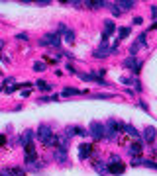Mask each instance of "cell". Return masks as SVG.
<instances>
[{
    "instance_id": "obj_1",
    "label": "cell",
    "mask_w": 157,
    "mask_h": 176,
    "mask_svg": "<svg viewBox=\"0 0 157 176\" xmlns=\"http://www.w3.org/2000/svg\"><path fill=\"white\" fill-rule=\"evenodd\" d=\"M39 45H47V47H59L61 45V37H59V33H49V35H43L39 39Z\"/></svg>"
},
{
    "instance_id": "obj_2",
    "label": "cell",
    "mask_w": 157,
    "mask_h": 176,
    "mask_svg": "<svg viewBox=\"0 0 157 176\" xmlns=\"http://www.w3.org/2000/svg\"><path fill=\"white\" fill-rule=\"evenodd\" d=\"M116 135H118L116 119H108V123L104 125V137H108V139H116Z\"/></svg>"
},
{
    "instance_id": "obj_3",
    "label": "cell",
    "mask_w": 157,
    "mask_h": 176,
    "mask_svg": "<svg viewBox=\"0 0 157 176\" xmlns=\"http://www.w3.org/2000/svg\"><path fill=\"white\" fill-rule=\"evenodd\" d=\"M89 131H90V135L98 141V139H102V137H104V125H102L100 121H92V123H90V127H89Z\"/></svg>"
},
{
    "instance_id": "obj_4",
    "label": "cell",
    "mask_w": 157,
    "mask_h": 176,
    "mask_svg": "<svg viewBox=\"0 0 157 176\" xmlns=\"http://www.w3.org/2000/svg\"><path fill=\"white\" fill-rule=\"evenodd\" d=\"M51 135H53V133H51V129H49L45 123H41V125H39V129H38V137H39V141L45 145L49 139H51Z\"/></svg>"
},
{
    "instance_id": "obj_5",
    "label": "cell",
    "mask_w": 157,
    "mask_h": 176,
    "mask_svg": "<svg viewBox=\"0 0 157 176\" xmlns=\"http://www.w3.org/2000/svg\"><path fill=\"white\" fill-rule=\"evenodd\" d=\"M124 65H126L128 69H132L135 74H138V73H139V69H142V63H138V59H135V55H130V57L126 59V61H124Z\"/></svg>"
},
{
    "instance_id": "obj_6",
    "label": "cell",
    "mask_w": 157,
    "mask_h": 176,
    "mask_svg": "<svg viewBox=\"0 0 157 176\" xmlns=\"http://www.w3.org/2000/svg\"><path fill=\"white\" fill-rule=\"evenodd\" d=\"M112 51H116V49H114V47H108V43H102L100 47H98L96 51H94V57H98V59H104V57H108Z\"/></svg>"
},
{
    "instance_id": "obj_7",
    "label": "cell",
    "mask_w": 157,
    "mask_h": 176,
    "mask_svg": "<svg viewBox=\"0 0 157 176\" xmlns=\"http://www.w3.org/2000/svg\"><path fill=\"white\" fill-rule=\"evenodd\" d=\"M116 31V26H114L112 20H104V33H102V43H106V39H108L110 33Z\"/></svg>"
},
{
    "instance_id": "obj_8",
    "label": "cell",
    "mask_w": 157,
    "mask_h": 176,
    "mask_svg": "<svg viewBox=\"0 0 157 176\" xmlns=\"http://www.w3.org/2000/svg\"><path fill=\"white\" fill-rule=\"evenodd\" d=\"M124 170H126V165H122V162H110V165H108V172L110 174H124Z\"/></svg>"
},
{
    "instance_id": "obj_9",
    "label": "cell",
    "mask_w": 157,
    "mask_h": 176,
    "mask_svg": "<svg viewBox=\"0 0 157 176\" xmlns=\"http://www.w3.org/2000/svg\"><path fill=\"white\" fill-rule=\"evenodd\" d=\"M118 127L122 129V131H126L130 137H134V139H139V137H142V133H139V131H135V127H132L130 123H128V125H126V123H122V125H118Z\"/></svg>"
},
{
    "instance_id": "obj_10",
    "label": "cell",
    "mask_w": 157,
    "mask_h": 176,
    "mask_svg": "<svg viewBox=\"0 0 157 176\" xmlns=\"http://www.w3.org/2000/svg\"><path fill=\"white\" fill-rule=\"evenodd\" d=\"M142 139L145 141V143H153V141H155V127H145Z\"/></svg>"
},
{
    "instance_id": "obj_11",
    "label": "cell",
    "mask_w": 157,
    "mask_h": 176,
    "mask_svg": "<svg viewBox=\"0 0 157 176\" xmlns=\"http://www.w3.org/2000/svg\"><path fill=\"white\" fill-rule=\"evenodd\" d=\"M143 147H142V141H135V143L130 145V155L132 157H138V155H142Z\"/></svg>"
},
{
    "instance_id": "obj_12",
    "label": "cell",
    "mask_w": 157,
    "mask_h": 176,
    "mask_svg": "<svg viewBox=\"0 0 157 176\" xmlns=\"http://www.w3.org/2000/svg\"><path fill=\"white\" fill-rule=\"evenodd\" d=\"M24 149H26V162L28 165H30L32 161H35V149H34V145H28V147H24Z\"/></svg>"
},
{
    "instance_id": "obj_13",
    "label": "cell",
    "mask_w": 157,
    "mask_h": 176,
    "mask_svg": "<svg viewBox=\"0 0 157 176\" xmlns=\"http://www.w3.org/2000/svg\"><path fill=\"white\" fill-rule=\"evenodd\" d=\"M134 6H135V2H134V0H120V2H118V8H120L122 12L132 10Z\"/></svg>"
},
{
    "instance_id": "obj_14",
    "label": "cell",
    "mask_w": 157,
    "mask_h": 176,
    "mask_svg": "<svg viewBox=\"0 0 157 176\" xmlns=\"http://www.w3.org/2000/svg\"><path fill=\"white\" fill-rule=\"evenodd\" d=\"M90 153H92V145H81L78 147V157L81 158L90 157Z\"/></svg>"
},
{
    "instance_id": "obj_15",
    "label": "cell",
    "mask_w": 157,
    "mask_h": 176,
    "mask_svg": "<svg viewBox=\"0 0 157 176\" xmlns=\"http://www.w3.org/2000/svg\"><path fill=\"white\" fill-rule=\"evenodd\" d=\"M55 158L59 162H65L67 161V149H65V147H57L55 149Z\"/></svg>"
},
{
    "instance_id": "obj_16",
    "label": "cell",
    "mask_w": 157,
    "mask_h": 176,
    "mask_svg": "<svg viewBox=\"0 0 157 176\" xmlns=\"http://www.w3.org/2000/svg\"><path fill=\"white\" fill-rule=\"evenodd\" d=\"M32 139H34V131H26L22 135V139H20V145H22V147H28V145L32 143Z\"/></svg>"
},
{
    "instance_id": "obj_17",
    "label": "cell",
    "mask_w": 157,
    "mask_h": 176,
    "mask_svg": "<svg viewBox=\"0 0 157 176\" xmlns=\"http://www.w3.org/2000/svg\"><path fill=\"white\" fill-rule=\"evenodd\" d=\"M94 170L104 176V174H108V165H106V162H94Z\"/></svg>"
},
{
    "instance_id": "obj_18",
    "label": "cell",
    "mask_w": 157,
    "mask_h": 176,
    "mask_svg": "<svg viewBox=\"0 0 157 176\" xmlns=\"http://www.w3.org/2000/svg\"><path fill=\"white\" fill-rule=\"evenodd\" d=\"M35 84H38V88H39V90H43V92H49V90H51V84H47L45 80H38Z\"/></svg>"
},
{
    "instance_id": "obj_19",
    "label": "cell",
    "mask_w": 157,
    "mask_h": 176,
    "mask_svg": "<svg viewBox=\"0 0 157 176\" xmlns=\"http://www.w3.org/2000/svg\"><path fill=\"white\" fill-rule=\"evenodd\" d=\"M78 88H65L63 92H61V96H75V94H78Z\"/></svg>"
},
{
    "instance_id": "obj_20",
    "label": "cell",
    "mask_w": 157,
    "mask_h": 176,
    "mask_svg": "<svg viewBox=\"0 0 157 176\" xmlns=\"http://www.w3.org/2000/svg\"><path fill=\"white\" fill-rule=\"evenodd\" d=\"M63 39L67 41V43H73V41H75V31L67 29V31H65V37H63Z\"/></svg>"
},
{
    "instance_id": "obj_21",
    "label": "cell",
    "mask_w": 157,
    "mask_h": 176,
    "mask_svg": "<svg viewBox=\"0 0 157 176\" xmlns=\"http://www.w3.org/2000/svg\"><path fill=\"white\" fill-rule=\"evenodd\" d=\"M118 35H120V39H126V37L130 35V28H120L118 29Z\"/></svg>"
},
{
    "instance_id": "obj_22",
    "label": "cell",
    "mask_w": 157,
    "mask_h": 176,
    "mask_svg": "<svg viewBox=\"0 0 157 176\" xmlns=\"http://www.w3.org/2000/svg\"><path fill=\"white\" fill-rule=\"evenodd\" d=\"M34 69L38 70V73H41V70L47 69V65H45V63H34Z\"/></svg>"
},
{
    "instance_id": "obj_23",
    "label": "cell",
    "mask_w": 157,
    "mask_h": 176,
    "mask_svg": "<svg viewBox=\"0 0 157 176\" xmlns=\"http://www.w3.org/2000/svg\"><path fill=\"white\" fill-rule=\"evenodd\" d=\"M114 94H94V100H108V98H112Z\"/></svg>"
},
{
    "instance_id": "obj_24",
    "label": "cell",
    "mask_w": 157,
    "mask_h": 176,
    "mask_svg": "<svg viewBox=\"0 0 157 176\" xmlns=\"http://www.w3.org/2000/svg\"><path fill=\"white\" fill-rule=\"evenodd\" d=\"M110 8H112V14H114V16H120V14H122V10L118 8V4H112Z\"/></svg>"
},
{
    "instance_id": "obj_25",
    "label": "cell",
    "mask_w": 157,
    "mask_h": 176,
    "mask_svg": "<svg viewBox=\"0 0 157 176\" xmlns=\"http://www.w3.org/2000/svg\"><path fill=\"white\" fill-rule=\"evenodd\" d=\"M8 172H10L12 176H26V174L22 172V170H18V168H12V170H8Z\"/></svg>"
},
{
    "instance_id": "obj_26",
    "label": "cell",
    "mask_w": 157,
    "mask_h": 176,
    "mask_svg": "<svg viewBox=\"0 0 157 176\" xmlns=\"http://www.w3.org/2000/svg\"><path fill=\"white\" fill-rule=\"evenodd\" d=\"M75 135H89V133H86L82 127H75Z\"/></svg>"
},
{
    "instance_id": "obj_27",
    "label": "cell",
    "mask_w": 157,
    "mask_h": 176,
    "mask_svg": "<svg viewBox=\"0 0 157 176\" xmlns=\"http://www.w3.org/2000/svg\"><path fill=\"white\" fill-rule=\"evenodd\" d=\"M134 24H135V26H142V24H143V20L138 16V18H134Z\"/></svg>"
},
{
    "instance_id": "obj_28",
    "label": "cell",
    "mask_w": 157,
    "mask_h": 176,
    "mask_svg": "<svg viewBox=\"0 0 157 176\" xmlns=\"http://www.w3.org/2000/svg\"><path fill=\"white\" fill-rule=\"evenodd\" d=\"M151 16H153V20L157 18V6H151Z\"/></svg>"
},
{
    "instance_id": "obj_29",
    "label": "cell",
    "mask_w": 157,
    "mask_h": 176,
    "mask_svg": "<svg viewBox=\"0 0 157 176\" xmlns=\"http://www.w3.org/2000/svg\"><path fill=\"white\" fill-rule=\"evenodd\" d=\"M65 31H67V26H65V24H61V26H59V33H65Z\"/></svg>"
},
{
    "instance_id": "obj_30",
    "label": "cell",
    "mask_w": 157,
    "mask_h": 176,
    "mask_svg": "<svg viewBox=\"0 0 157 176\" xmlns=\"http://www.w3.org/2000/svg\"><path fill=\"white\" fill-rule=\"evenodd\" d=\"M122 82H124V84H132V78H128V77H124V78H122Z\"/></svg>"
},
{
    "instance_id": "obj_31",
    "label": "cell",
    "mask_w": 157,
    "mask_h": 176,
    "mask_svg": "<svg viewBox=\"0 0 157 176\" xmlns=\"http://www.w3.org/2000/svg\"><path fill=\"white\" fill-rule=\"evenodd\" d=\"M38 4H39V6H47V4H49V0H39Z\"/></svg>"
},
{
    "instance_id": "obj_32",
    "label": "cell",
    "mask_w": 157,
    "mask_h": 176,
    "mask_svg": "<svg viewBox=\"0 0 157 176\" xmlns=\"http://www.w3.org/2000/svg\"><path fill=\"white\" fill-rule=\"evenodd\" d=\"M18 39H22V41H26V39H28V35H26V33H20V35H18Z\"/></svg>"
},
{
    "instance_id": "obj_33",
    "label": "cell",
    "mask_w": 157,
    "mask_h": 176,
    "mask_svg": "<svg viewBox=\"0 0 157 176\" xmlns=\"http://www.w3.org/2000/svg\"><path fill=\"white\" fill-rule=\"evenodd\" d=\"M6 143V135H0V145H4Z\"/></svg>"
},
{
    "instance_id": "obj_34",
    "label": "cell",
    "mask_w": 157,
    "mask_h": 176,
    "mask_svg": "<svg viewBox=\"0 0 157 176\" xmlns=\"http://www.w3.org/2000/svg\"><path fill=\"white\" fill-rule=\"evenodd\" d=\"M0 176H8V170H4V172H2V174H0Z\"/></svg>"
},
{
    "instance_id": "obj_35",
    "label": "cell",
    "mask_w": 157,
    "mask_h": 176,
    "mask_svg": "<svg viewBox=\"0 0 157 176\" xmlns=\"http://www.w3.org/2000/svg\"><path fill=\"white\" fill-rule=\"evenodd\" d=\"M155 165H157V162H155Z\"/></svg>"
}]
</instances>
